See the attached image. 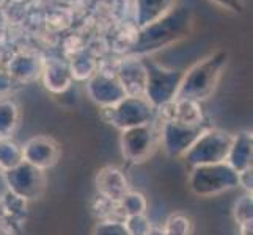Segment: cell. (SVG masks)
Here are the masks:
<instances>
[{
    "mask_svg": "<svg viewBox=\"0 0 253 235\" xmlns=\"http://www.w3.org/2000/svg\"><path fill=\"white\" fill-rule=\"evenodd\" d=\"M194 29V13L189 6H174L171 11L146 27L137 29L132 47L125 57L143 58L189 38Z\"/></svg>",
    "mask_w": 253,
    "mask_h": 235,
    "instance_id": "cell-1",
    "label": "cell"
},
{
    "mask_svg": "<svg viewBox=\"0 0 253 235\" xmlns=\"http://www.w3.org/2000/svg\"><path fill=\"white\" fill-rule=\"evenodd\" d=\"M226 65L228 52L222 49L198 60L182 72L174 99H189L200 103L211 99L222 80Z\"/></svg>",
    "mask_w": 253,
    "mask_h": 235,
    "instance_id": "cell-2",
    "label": "cell"
},
{
    "mask_svg": "<svg viewBox=\"0 0 253 235\" xmlns=\"http://www.w3.org/2000/svg\"><path fill=\"white\" fill-rule=\"evenodd\" d=\"M187 187L198 198H215L239 187L238 172L226 162L192 167L187 176Z\"/></svg>",
    "mask_w": 253,
    "mask_h": 235,
    "instance_id": "cell-3",
    "label": "cell"
},
{
    "mask_svg": "<svg viewBox=\"0 0 253 235\" xmlns=\"http://www.w3.org/2000/svg\"><path fill=\"white\" fill-rule=\"evenodd\" d=\"M99 116L104 123L121 132L130 127L154 123L156 110L143 96H126L115 105L99 107Z\"/></svg>",
    "mask_w": 253,
    "mask_h": 235,
    "instance_id": "cell-4",
    "label": "cell"
},
{
    "mask_svg": "<svg viewBox=\"0 0 253 235\" xmlns=\"http://www.w3.org/2000/svg\"><path fill=\"white\" fill-rule=\"evenodd\" d=\"M233 141V134L223 129L209 126L205 129L197 141L189 147V151L181 157L189 167L200 165H215L226 162Z\"/></svg>",
    "mask_w": 253,
    "mask_h": 235,
    "instance_id": "cell-5",
    "label": "cell"
},
{
    "mask_svg": "<svg viewBox=\"0 0 253 235\" xmlns=\"http://www.w3.org/2000/svg\"><path fill=\"white\" fill-rule=\"evenodd\" d=\"M142 62L146 72L143 98L151 103L154 110H158L176 98L182 72L176 69L164 67L148 57H143Z\"/></svg>",
    "mask_w": 253,
    "mask_h": 235,
    "instance_id": "cell-6",
    "label": "cell"
},
{
    "mask_svg": "<svg viewBox=\"0 0 253 235\" xmlns=\"http://www.w3.org/2000/svg\"><path fill=\"white\" fill-rule=\"evenodd\" d=\"M120 147L125 160L135 165L146 162L161 147L158 119L151 124L121 130Z\"/></svg>",
    "mask_w": 253,
    "mask_h": 235,
    "instance_id": "cell-7",
    "label": "cell"
},
{
    "mask_svg": "<svg viewBox=\"0 0 253 235\" xmlns=\"http://www.w3.org/2000/svg\"><path fill=\"white\" fill-rule=\"evenodd\" d=\"M2 179L5 182L6 190L21 196L27 202L41 199L47 188L46 171H41L25 162L19 163L11 169L3 171Z\"/></svg>",
    "mask_w": 253,
    "mask_h": 235,
    "instance_id": "cell-8",
    "label": "cell"
},
{
    "mask_svg": "<svg viewBox=\"0 0 253 235\" xmlns=\"http://www.w3.org/2000/svg\"><path fill=\"white\" fill-rule=\"evenodd\" d=\"M158 123L161 147L173 159H181L189 151V147L197 141L203 130L209 127L208 123L200 126L182 124L178 121H158Z\"/></svg>",
    "mask_w": 253,
    "mask_h": 235,
    "instance_id": "cell-9",
    "label": "cell"
},
{
    "mask_svg": "<svg viewBox=\"0 0 253 235\" xmlns=\"http://www.w3.org/2000/svg\"><path fill=\"white\" fill-rule=\"evenodd\" d=\"M86 94L99 107H110L126 98V91L121 86L112 65H99L93 77L86 80Z\"/></svg>",
    "mask_w": 253,
    "mask_h": 235,
    "instance_id": "cell-10",
    "label": "cell"
},
{
    "mask_svg": "<svg viewBox=\"0 0 253 235\" xmlns=\"http://www.w3.org/2000/svg\"><path fill=\"white\" fill-rule=\"evenodd\" d=\"M22 162L41 171L54 168L62 157V147L55 138L49 135H35L21 144Z\"/></svg>",
    "mask_w": 253,
    "mask_h": 235,
    "instance_id": "cell-11",
    "label": "cell"
},
{
    "mask_svg": "<svg viewBox=\"0 0 253 235\" xmlns=\"http://www.w3.org/2000/svg\"><path fill=\"white\" fill-rule=\"evenodd\" d=\"M44 58L35 52H16L6 60L3 67L17 85H27L41 78Z\"/></svg>",
    "mask_w": 253,
    "mask_h": 235,
    "instance_id": "cell-12",
    "label": "cell"
},
{
    "mask_svg": "<svg viewBox=\"0 0 253 235\" xmlns=\"http://www.w3.org/2000/svg\"><path fill=\"white\" fill-rule=\"evenodd\" d=\"M113 69L126 96H143L146 85V72L142 58L123 57L113 62Z\"/></svg>",
    "mask_w": 253,
    "mask_h": 235,
    "instance_id": "cell-13",
    "label": "cell"
},
{
    "mask_svg": "<svg viewBox=\"0 0 253 235\" xmlns=\"http://www.w3.org/2000/svg\"><path fill=\"white\" fill-rule=\"evenodd\" d=\"M96 195L118 202L130 190L129 179L125 171L115 165H106L94 176Z\"/></svg>",
    "mask_w": 253,
    "mask_h": 235,
    "instance_id": "cell-14",
    "label": "cell"
},
{
    "mask_svg": "<svg viewBox=\"0 0 253 235\" xmlns=\"http://www.w3.org/2000/svg\"><path fill=\"white\" fill-rule=\"evenodd\" d=\"M156 119L178 121V123L190 126H200L206 123L202 103L189 99H173L171 102L165 103L164 107L156 110Z\"/></svg>",
    "mask_w": 253,
    "mask_h": 235,
    "instance_id": "cell-15",
    "label": "cell"
},
{
    "mask_svg": "<svg viewBox=\"0 0 253 235\" xmlns=\"http://www.w3.org/2000/svg\"><path fill=\"white\" fill-rule=\"evenodd\" d=\"M41 78L44 83V88L52 94H63L66 93L73 85V75L69 63L62 58H44L42 63Z\"/></svg>",
    "mask_w": 253,
    "mask_h": 235,
    "instance_id": "cell-16",
    "label": "cell"
},
{
    "mask_svg": "<svg viewBox=\"0 0 253 235\" xmlns=\"http://www.w3.org/2000/svg\"><path fill=\"white\" fill-rule=\"evenodd\" d=\"M253 162V135L252 130H241L238 134H233V141L226 163L236 171L241 172L244 169L252 168Z\"/></svg>",
    "mask_w": 253,
    "mask_h": 235,
    "instance_id": "cell-17",
    "label": "cell"
},
{
    "mask_svg": "<svg viewBox=\"0 0 253 235\" xmlns=\"http://www.w3.org/2000/svg\"><path fill=\"white\" fill-rule=\"evenodd\" d=\"M176 6V0H134V25L142 29L161 19Z\"/></svg>",
    "mask_w": 253,
    "mask_h": 235,
    "instance_id": "cell-18",
    "label": "cell"
},
{
    "mask_svg": "<svg viewBox=\"0 0 253 235\" xmlns=\"http://www.w3.org/2000/svg\"><path fill=\"white\" fill-rule=\"evenodd\" d=\"M21 107L11 98H0V140L13 138L21 124Z\"/></svg>",
    "mask_w": 253,
    "mask_h": 235,
    "instance_id": "cell-19",
    "label": "cell"
},
{
    "mask_svg": "<svg viewBox=\"0 0 253 235\" xmlns=\"http://www.w3.org/2000/svg\"><path fill=\"white\" fill-rule=\"evenodd\" d=\"M2 199L6 212V224L17 231L19 226L25 224V221H27L30 202H27L21 196L11 193L10 190H5V193H2Z\"/></svg>",
    "mask_w": 253,
    "mask_h": 235,
    "instance_id": "cell-20",
    "label": "cell"
},
{
    "mask_svg": "<svg viewBox=\"0 0 253 235\" xmlns=\"http://www.w3.org/2000/svg\"><path fill=\"white\" fill-rule=\"evenodd\" d=\"M69 69H71L73 80L77 82H86L90 77L94 75V72L99 69V58L98 55L91 54V52L82 50L76 54L69 60Z\"/></svg>",
    "mask_w": 253,
    "mask_h": 235,
    "instance_id": "cell-21",
    "label": "cell"
},
{
    "mask_svg": "<svg viewBox=\"0 0 253 235\" xmlns=\"http://www.w3.org/2000/svg\"><path fill=\"white\" fill-rule=\"evenodd\" d=\"M91 212L96 216L98 221L104 220H113V221H123L125 216L120 210V205L115 201H110V199L96 195L94 199L91 201Z\"/></svg>",
    "mask_w": 253,
    "mask_h": 235,
    "instance_id": "cell-22",
    "label": "cell"
},
{
    "mask_svg": "<svg viewBox=\"0 0 253 235\" xmlns=\"http://www.w3.org/2000/svg\"><path fill=\"white\" fill-rule=\"evenodd\" d=\"M162 229L165 235H192L194 234V220L184 212H173L165 218Z\"/></svg>",
    "mask_w": 253,
    "mask_h": 235,
    "instance_id": "cell-23",
    "label": "cell"
},
{
    "mask_svg": "<svg viewBox=\"0 0 253 235\" xmlns=\"http://www.w3.org/2000/svg\"><path fill=\"white\" fill-rule=\"evenodd\" d=\"M118 205L125 218L126 216H134V215H143L148 210V199L140 191L129 190L118 201Z\"/></svg>",
    "mask_w": 253,
    "mask_h": 235,
    "instance_id": "cell-24",
    "label": "cell"
},
{
    "mask_svg": "<svg viewBox=\"0 0 253 235\" xmlns=\"http://www.w3.org/2000/svg\"><path fill=\"white\" fill-rule=\"evenodd\" d=\"M22 163V151L21 144L16 143L13 138H3L0 140V169L8 171Z\"/></svg>",
    "mask_w": 253,
    "mask_h": 235,
    "instance_id": "cell-25",
    "label": "cell"
},
{
    "mask_svg": "<svg viewBox=\"0 0 253 235\" xmlns=\"http://www.w3.org/2000/svg\"><path fill=\"white\" fill-rule=\"evenodd\" d=\"M233 218L236 224L253 221V196L250 193H244L233 204Z\"/></svg>",
    "mask_w": 253,
    "mask_h": 235,
    "instance_id": "cell-26",
    "label": "cell"
},
{
    "mask_svg": "<svg viewBox=\"0 0 253 235\" xmlns=\"http://www.w3.org/2000/svg\"><path fill=\"white\" fill-rule=\"evenodd\" d=\"M125 229L129 235H146L148 231L151 229V220L148 218V215H134V216H126L123 220Z\"/></svg>",
    "mask_w": 253,
    "mask_h": 235,
    "instance_id": "cell-27",
    "label": "cell"
},
{
    "mask_svg": "<svg viewBox=\"0 0 253 235\" xmlns=\"http://www.w3.org/2000/svg\"><path fill=\"white\" fill-rule=\"evenodd\" d=\"M91 235H129V234L125 229L123 221L104 220V221H96Z\"/></svg>",
    "mask_w": 253,
    "mask_h": 235,
    "instance_id": "cell-28",
    "label": "cell"
},
{
    "mask_svg": "<svg viewBox=\"0 0 253 235\" xmlns=\"http://www.w3.org/2000/svg\"><path fill=\"white\" fill-rule=\"evenodd\" d=\"M209 2L214 3L215 6L222 8L225 11L233 13V14H242L244 8H246L244 0H209Z\"/></svg>",
    "mask_w": 253,
    "mask_h": 235,
    "instance_id": "cell-29",
    "label": "cell"
},
{
    "mask_svg": "<svg viewBox=\"0 0 253 235\" xmlns=\"http://www.w3.org/2000/svg\"><path fill=\"white\" fill-rule=\"evenodd\" d=\"M16 85L17 83L5 71V67H0V98H10Z\"/></svg>",
    "mask_w": 253,
    "mask_h": 235,
    "instance_id": "cell-30",
    "label": "cell"
},
{
    "mask_svg": "<svg viewBox=\"0 0 253 235\" xmlns=\"http://www.w3.org/2000/svg\"><path fill=\"white\" fill-rule=\"evenodd\" d=\"M238 182H239V187L244 188L246 193L252 195V190H253V168H249V169H244V171L238 172Z\"/></svg>",
    "mask_w": 253,
    "mask_h": 235,
    "instance_id": "cell-31",
    "label": "cell"
},
{
    "mask_svg": "<svg viewBox=\"0 0 253 235\" xmlns=\"http://www.w3.org/2000/svg\"><path fill=\"white\" fill-rule=\"evenodd\" d=\"M239 235H253V221L239 224Z\"/></svg>",
    "mask_w": 253,
    "mask_h": 235,
    "instance_id": "cell-32",
    "label": "cell"
},
{
    "mask_svg": "<svg viewBox=\"0 0 253 235\" xmlns=\"http://www.w3.org/2000/svg\"><path fill=\"white\" fill-rule=\"evenodd\" d=\"M5 33H6V17L2 11H0V42L3 41Z\"/></svg>",
    "mask_w": 253,
    "mask_h": 235,
    "instance_id": "cell-33",
    "label": "cell"
},
{
    "mask_svg": "<svg viewBox=\"0 0 253 235\" xmlns=\"http://www.w3.org/2000/svg\"><path fill=\"white\" fill-rule=\"evenodd\" d=\"M2 224H6V212H5L2 195H0V226H2Z\"/></svg>",
    "mask_w": 253,
    "mask_h": 235,
    "instance_id": "cell-34",
    "label": "cell"
},
{
    "mask_svg": "<svg viewBox=\"0 0 253 235\" xmlns=\"http://www.w3.org/2000/svg\"><path fill=\"white\" fill-rule=\"evenodd\" d=\"M146 235H165V232H164V229H162V226H156V224H153V226H151V229L148 231Z\"/></svg>",
    "mask_w": 253,
    "mask_h": 235,
    "instance_id": "cell-35",
    "label": "cell"
},
{
    "mask_svg": "<svg viewBox=\"0 0 253 235\" xmlns=\"http://www.w3.org/2000/svg\"><path fill=\"white\" fill-rule=\"evenodd\" d=\"M0 235H16V231L8 224H2L0 226Z\"/></svg>",
    "mask_w": 253,
    "mask_h": 235,
    "instance_id": "cell-36",
    "label": "cell"
},
{
    "mask_svg": "<svg viewBox=\"0 0 253 235\" xmlns=\"http://www.w3.org/2000/svg\"><path fill=\"white\" fill-rule=\"evenodd\" d=\"M5 62H6V60L2 57V55H0V67H3V65H5Z\"/></svg>",
    "mask_w": 253,
    "mask_h": 235,
    "instance_id": "cell-37",
    "label": "cell"
},
{
    "mask_svg": "<svg viewBox=\"0 0 253 235\" xmlns=\"http://www.w3.org/2000/svg\"><path fill=\"white\" fill-rule=\"evenodd\" d=\"M0 176H2V169H0Z\"/></svg>",
    "mask_w": 253,
    "mask_h": 235,
    "instance_id": "cell-38",
    "label": "cell"
}]
</instances>
